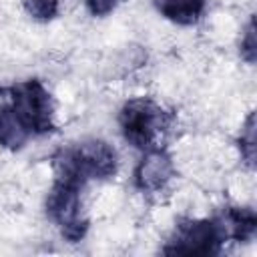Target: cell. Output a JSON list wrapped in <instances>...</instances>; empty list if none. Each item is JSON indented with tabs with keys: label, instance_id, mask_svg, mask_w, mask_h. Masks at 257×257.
I'll return each instance as SVG.
<instances>
[{
	"label": "cell",
	"instance_id": "obj_1",
	"mask_svg": "<svg viewBox=\"0 0 257 257\" xmlns=\"http://www.w3.org/2000/svg\"><path fill=\"white\" fill-rule=\"evenodd\" d=\"M56 179L84 185L90 179H108L116 173V153L100 139H86L54 155Z\"/></svg>",
	"mask_w": 257,
	"mask_h": 257
},
{
	"label": "cell",
	"instance_id": "obj_2",
	"mask_svg": "<svg viewBox=\"0 0 257 257\" xmlns=\"http://www.w3.org/2000/svg\"><path fill=\"white\" fill-rule=\"evenodd\" d=\"M171 116L149 98L126 100L118 112L122 137L137 149H155L163 133L169 128Z\"/></svg>",
	"mask_w": 257,
	"mask_h": 257
},
{
	"label": "cell",
	"instance_id": "obj_3",
	"mask_svg": "<svg viewBox=\"0 0 257 257\" xmlns=\"http://www.w3.org/2000/svg\"><path fill=\"white\" fill-rule=\"evenodd\" d=\"M4 92L8 94L6 102L18 112L32 135H44L54 128V102L40 80H22Z\"/></svg>",
	"mask_w": 257,
	"mask_h": 257
},
{
	"label": "cell",
	"instance_id": "obj_4",
	"mask_svg": "<svg viewBox=\"0 0 257 257\" xmlns=\"http://www.w3.org/2000/svg\"><path fill=\"white\" fill-rule=\"evenodd\" d=\"M46 213L68 241L74 243L84 237L88 221L82 215L80 185L56 179L46 199Z\"/></svg>",
	"mask_w": 257,
	"mask_h": 257
},
{
	"label": "cell",
	"instance_id": "obj_5",
	"mask_svg": "<svg viewBox=\"0 0 257 257\" xmlns=\"http://www.w3.org/2000/svg\"><path fill=\"white\" fill-rule=\"evenodd\" d=\"M221 247L223 239L213 219H181L173 237L163 247V253L207 257L217 255Z\"/></svg>",
	"mask_w": 257,
	"mask_h": 257
},
{
	"label": "cell",
	"instance_id": "obj_6",
	"mask_svg": "<svg viewBox=\"0 0 257 257\" xmlns=\"http://www.w3.org/2000/svg\"><path fill=\"white\" fill-rule=\"evenodd\" d=\"M173 175H175V165L171 155L165 149L155 147L145 151V157L135 167L133 183L143 193H159L161 189L167 187Z\"/></svg>",
	"mask_w": 257,
	"mask_h": 257
},
{
	"label": "cell",
	"instance_id": "obj_7",
	"mask_svg": "<svg viewBox=\"0 0 257 257\" xmlns=\"http://www.w3.org/2000/svg\"><path fill=\"white\" fill-rule=\"evenodd\" d=\"M215 225L225 241H249L257 231V215L249 207H227L215 219Z\"/></svg>",
	"mask_w": 257,
	"mask_h": 257
},
{
	"label": "cell",
	"instance_id": "obj_8",
	"mask_svg": "<svg viewBox=\"0 0 257 257\" xmlns=\"http://www.w3.org/2000/svg\"><path fill=\"white\" fill-rule=\"evenodd\" d=\"M32 137L26 122L18 116V112L0 98V145L10 151H18L26 145V141Z\"/></svg>",
	"mask_w": 257,
	"mask_h": 257
},
{
	"label": "cell",
	"instance_id": "obj_9",
	"mask_svg": "<svg viewBox=\"0 0 257 257\" xmlns=\"http://www.w3.org/2000/svg\"><path fill=\"white\" fill-rule=\"evenodd\" d=\"M207 0H155V8L171 22L181 26L195 24L205 12Z\"/></svg>",
	"mask_w": 257,
	"mask_h": 257
},
{
	"label": "cell",
	"instance_id": "obj_10",
	"mask_svg": "<svg viewBox=\"0 0 257 257\" xmlns=\"http://www.w3.org/2000/svg\"><path fill=\"white\" fill-rule=\"evenodd\" d=\"M255 147H257V139H255V114L249 112L243 128H241V137H239V151L241 157L245 161V165L249 169H253L255 165Z\"/></svg>",
	"mask_w": 257,
	"mask_h": 257
},
{
	"label": "cell",
	"instance_id": "obj_11",
	"mask_svg": "<svg viewBox=\"0 0 257 257\" xmlns=\"http://www.w3.org/2000/svg\"><path fill=\"white\" fill-rule=\"evenodd\" d=\"M22 6L30 18L48 22L58 14L60 0H22Z\"/></svg>",
	"mask_w": 257,
	"mask_h": 257
},
{
	"label": "cell",
	"instance_id": "obj_12",
	"mask_svg": "<svg viewBox=\"0 0 257 257\" xmlns=\"http://www.w3.org/2000/svg\"><path fill=\"white\" fill-rule=\"evenodd\" d=\"M239 52H241V58L249 64H255V58H257V40H255V20L251 18L247 28H245V34L241 38V44H239Z\"/></svg>",
	"mask_w": 257,
	"mask_h": 257
},
{
	"label": "cell",
	"instance_id": "obj_13",
	"mask_svg": "<svg viewBox=\"0 0 257 257\" xmlns=\"http://www.w3.org/2000/svg\"><path fill=\"white\" fill-rule=\"evenodd\" d=\"M84 4L92 16H106L116 8L118 0H84Z\"/></svg>",
	"mask_w": 257,
	"mask_h": 257
}]
</instances>
